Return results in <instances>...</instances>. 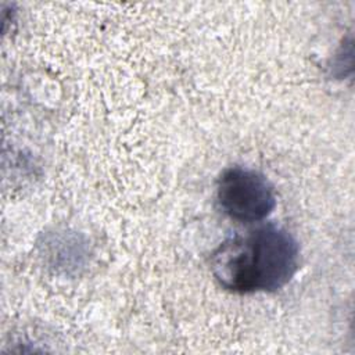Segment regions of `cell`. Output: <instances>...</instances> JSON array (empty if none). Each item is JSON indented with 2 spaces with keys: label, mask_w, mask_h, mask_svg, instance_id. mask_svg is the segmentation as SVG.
<instances>
[{
  "label": "cell",
  "mask_w": 355,
  "mask_h": 355,
  "mask_svg": "<svg viewBox=\"0 0 355 355\" xmlns=\"http://www.w3.org/2000/svg\"><path fill=\"white\" fill-rule=\"evenodd\" d=\"M298 266V243L276 225L230 237L211 255V270L216 282L239 294L280 290L293 279Z\"/></svg>",
  "instance_id": "6da1fadb"
},
{
  "label": "cell",
  "mask_w": 355,
  "mask_h": 355,
  "mask_svg": "<svg viewBox=\"0 0 355 355\" xmlns=\"http://www.w3.org/2000/svg\"><path fill=\"white\" fill-rule=\"evenodd\" d=\"M220 209L243 223L265 219L276 207V194L270 182L259 172L232 166L222 172L216 183Z\"/></svg>",
  "instance_id": "7a4b0ae2"
}]
</instances>
